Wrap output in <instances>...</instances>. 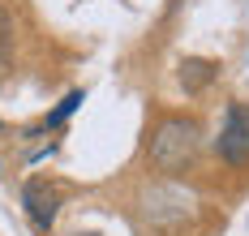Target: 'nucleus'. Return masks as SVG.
Returning <instances> with one entry per match:
<instances>
[{
  "instance_id": "1",
  "label": "nucleus",
  "mask_w": 249,
  "mask_h": 236,
  "mask_svg": "<svg viewBox=\"0 0 249 236\" xmlns=\"http://www.w3.org/2000/svg\"><path fill=\"white\" fill-rule=\"evenodd\" d=\"M198 146H202L198 120H189V116H168L159 129L150 133V163H155L159 172H180V168L194 163Z\"/></svg>"
},
{
  "instance_id": "2",
  "label": "nucleus",
  "mask_w": 249,
  "mask_h": 236,
  "mask_svg": "<svg viewBox=\"0 0 249 236\" xmlns=\"http://www.w3.org/2000/svg\"><path fill=\"white\" fill-rule=\"evenodd\" d=\"M194 215V193L176 189V185H150L142 193V219L155 223V228H172V223H185Z\"/></svg>"
},
{
  "instance_id": "3",
  "label": "nucleus",
  "mask_w": 249,
  "mask_h": 236,
  "mask_svg": "<svg viewBox=\"0 0 249 236\" xmlns=\"http://www.w3.org/2000/svg\"><path fill=\"white\" fill-rule=\"evenodd\" d=\"M22 206H26V215H30V223H35L39 232H48L52 223H56V215H60V185L43 181V176L26 181V189H22Z\"/></svg>"
},
{
  "instance_id": "4",
  "label": "nucleus",
  "mask_w": 249,
  "mask_h": 236,
  "mask_svg": "<svg viewBox=\"0 0 249 236\" xmlns=\"http://www.w3.org/2000/svg\"><path fill=\"white\" fill-rule=\"evenodd\" d=\"M219 159H228V163H245L249 159V112L241 103L228 107L224 116V129H219Z\"/></svg>"
},
{
  "instance_id": "5",
  "label": "nucleus",
  "mask_w": 249,
  "mask_h": 236,
  "mask_svg": "<svg viewBox=\"0 0 249 236\" xmlns=\"http://www.w3.org/2000/svg\"><path fill=\"white\" fill-rule=\"evenodd\" d=\"M215 73H219L215 60H198V56L180 60V86H185V90H206V86L215 82Z\"/></svg>"
},
{
  "instance_id": "6",
  "label": "nucleus",
  "mask_w": 249,
  "mask_h": 236,
  "mask_svg": "<svg viewBox=\"0 0 249 236\" xmlns=\"http://www.w3.org/2000/svg\"><path fill=\"white\" fill-rule=\"evenodd\" d=\"M13 60V13L0 4V65Z\"/></svg>"
},
{
  "instance_id": "7",
  "label": "nucleus",
  "mask_w": 249,
  "mask_h": 236,
  "mask_svg": "<svg viewBox=\"0 0 249 236\" xmlns=\"http://www.w3.org/2000/svg\"><path fill=\"white\" fill-rule=\"evenodd\" d=\"M73 236H95V232H73Z\"/></svg>"
}]
</instances>
